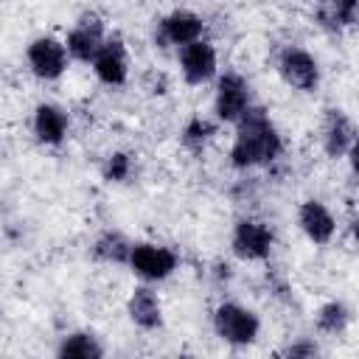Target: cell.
I'll return each mask as SVG.
<instances>
[{
	"label": "cell",
	"mask_w": 359,
	"mask_h": 359,
	"mask_svg": "<svg viewBox=\"0 0 359 359\" xmlns=\"http://www.w3.org/2000/svg\"><path fill=\"white\" fill-rule=\"evenodd\" d=\"M278 151H280V137L269 123V118L264 115V109H247L241 115V129L230 151L233 165L238 168L264 165V163H272Z\"/></svg>",
	"instance_id": "6da1fadb"
},
{
	"label": "cell",
	"mask_w": 359,
	"mask_h": 359,
	"mask_svg": "<svg viewBox=\"0 0 359 359\" xmlns=\"http://www.w3.org/2000/svg\"><path fill=\"white\" fill-rule=\"evenodd\" d=\"M213 323H216V331L222 339L233 342V345H250L255 337H258V320L252 311L236 306V303H224L216 309L213 314Z\"/></svg>",
	"instance_id": "7a4b0ae2"
},
{
	"label": "cell",
	"mask_w": 359,
	"mask_h": 359,
	"mask_svg": "<svg viewBox=\"0 0 359 359\" xmlns=\"http://www.w3.org/2000/svg\"><path fill=\"white\" fill-rule=\"evenodd\" d=\"M129 264L135 266L137 275L149 278V280H160L168 278L177 266V255L168 247H157V244H135L129 250Z\"/></svg>",
	"instance_id": "3957f363"
},
{
	"label": "cell",
	"mask_w": 359,
	"mask_h": 359,
	"mask_svg": "<svg viewBox=\"0 0 359 359\" xmlns=\"http://www.w3.org/2000/svg\"><path fill=\"white\" fill-rule=\"evenodd\" d=\"M278 67H280V76H283L292 87H297V90H306V93H309V90H314L317 81H320L317 62H314V56H311L309 50H303V48H286V50L280 53Z\"/></svg>",
	"instance_id": "277c9868"
},
{
	"label": "cell",
	"mask_w": 359,
	"mask_h": 359,
	"mask_svg": "<svg viewBox=\"0 0 359 359\" xmlns=\"http://www.w3.org/2000/svg\"><path fill=\"white\" fill-rule=\"evenodd\" d=\"M250 109V90L247 81L236 73H227L219 81V93H216V115L222 121H241V115Z\"/></svg>",
	"instance_id": "5b68a950"
},
{
	"label": "cell",
	"mask_w": 359,
	"mask_h": 359,
	"mask_svg": "<svg viewBox=\"0 0 359 359\" xmlns=\"http://www.w3.org/2000/svg\"><path fill=\"white\" fill-rule=\"evenodd\" d=\"M233 250L241 255V258H266L269 250H272V230L261 222H252V219H244L236 224V233H233Z\"/></svg>",
	"instance_id": "8992f818"
},
{
	"label": "cell",
	"mask_w": 359,
	"mask_h": 359,
	"mask_svg": "<svg viewBox=\"0 0 359 359\" xmlns=\"http://www.w3.org/2000/svg\"><path fill=\"white\" fill-rule=\"evenodd\" d=\"M28 62H31V67H34L36 76H42V79H56V76H62L65 62H67L65 45L56 42L53 36H39V39H34L31 48H28Z\"/></svg>",
	"instance_id": "52a82bcc"
},
{
	"label": "cell",
	"mask_w": 359,
	"mask_h": 359,
	"mask_svg": "<svg viewBox=\"0 0 359 359\" xmlns=\"http://www.w3.org/2000/svg\"><path fill=\"white\" fill-rule=\"evenodd\" d=\"M213 70H216V53H213V48L208 42L196 39V42L182 48V73H185V79L191 84L208 81L213 76Z\"/></svg>",
	"instance_id": "ba28073f"
},
{
	"label": "cell",
	"mask_w": 359,
	"mask_h": 359,
	"mask_svg": "<svg viewBox=\"0 0 359 359\" xmlns=\"http://www.w3.org/2000/svg\"><path fill=\"white\" fill-rule=\"evenodd\" d=\"M104 45V36H101V22L95 17H84L67 36V50L81 59V62H90L95 59V53L101 50Z\"/></svg>",
	"instance_id": "9c48e42d"
},
{
	"label": "cell",
	"mask_w": 359,
	"mask_h": 359,
	"mask_svg": "<svg viewBox=\"0 0 359 359\" xmlns=\"http://www.w3.org/2000/svg\"><path fill=\"white\" fill-rule=\"evenodd\" d=\"M95 73L104 84H123L126 81V53L121 39H107L95 53Z\"/></svg>",
	"instance_id": "30bf717a"
},
{
	"label": "cell",
	"mask_w": 359,
	"mask_h": 359,
	"mask_svg": "<svg viewBox=\"0 0 359 359\" xmlns=\"http://www.w3.org/2000/svg\"><path fill=\"white\" fill-rule=\"evenodd\" d=\"M300 227L314 244H325L334 236V216L325 210V205L309 199L300 205Z\"/></svg>",
	"instance_id": "8fae6325"
},
{
	"label": "cell",
	"mask_w": 359,
	"mask_h": 359,
	"mask_svg": "<svg viewBox=\"0 0 359 359\" xmlns=\"http://www.w3.org/2000/svg\"><path fill=\"white\" fill-rule=\"evenodd\" d=\"M202 34V20L194 11H171L163 20V36L174 45H191Z\"/></svg>",
	"instance_id": "7c38bea8"
},
{
	"label": "cell",
	"mask_w": 359,
	"mask_h": 359,
	"mask_svg": "<svg viewBox=\"0 0 359 359\" xmlns=\"http://www.w3.org/2000/svg\"><path fill=\"white\" fill-rule=\"evenodd\" d=\"M323 140H325V151H328L331 157H342V154L353 146V126H351V121H348L339 109H331V112H328Z\"/></svg>",
	"instance_id": "4fadbf2b"
},
{
	"label": "cell",
	"mask_w": 359,
	"mask_h": 359,
	"mask_svg": "<svg viewBox=\"0 0 359 359\" xmlns=\"http://www.w3.org/2000/svg\"><path fill=\"white\" fill-rule=\"evenodd\" d=\"M129 314L140 328H157L160 325V300L151 289L137 286L129 297Z\"/></svg>",
	"instance_id": "5bb4252c"
},
{
	"label": "cell",
	"mask_w": 359,
	"mask_h": 359,
	"mask_svg": "<svg viewBox=\"0 0 359 359\" xmlns=\"http://www.w3.org/2000/svg\"><path fill=\"white\" fill-rule=\"evenodd\" d=\"M34 129H36V137L42 143H59L67 132V118L59 107H50V104H42L36 109V118H34Z\"/></svg>",
	"instance_id": "9a60e30c"
},
{
	"label": "cell",
	"mask_w": 359,
	"mask_h": 359,
	"mask_svg": "<svg viewBox=\"0 0 359 359\" xmlns=\"http://www.w3.org/2000/svg\"><path fill=\"white\" fill-rule=\"evenodd\" d=\"M59 359H104L101 345L95 342V337L90 334H73L62 342Z\"/></svg>",
	"instance_id": "2e32d148"
},
{
	"label": "cell",
	"mask_w": 359,
	"mask_h": 359,
	"mask_svg": "<svg viewBox=\"0 0 359 359\" xmlns=\"http://www.w3.org/2000/svg\"><path fill=\"white\" fill-rule=\"evenodd\" d=\"M356 17V0H345V3H328L320 8V20L331 28L337 25H351Z\"/></svg>",
	"instance_id": "e0dca14e"
},
{
	"label": "cell",
	"mask_w": 359,
	"mask_h": 359,
	"mask_svg": "<svg viewBox=\"0 0 359 359\" xmlns=\"http://www.w3.org/2000/svg\"><path fill=\"white\" fill-rule=\"evenodd\" d=\"M317 325H320V331H328V334L342 331V328L348 325V309H345L342 303H328V306H323L320 314H317Z\"/></svg>",
	"instance_id": "ac0fdd59"
},
{
	"label": "cell",
	"mask_w": 359,
	"mask_h": 359,
	"mask_svg": "<svg viewBox=\"0 0 359 359\" xmlns=\"http://www.w3.org/2000/svg\"><path fill=\"white\" fill-rule=\"evenodd\" d=\"M129 244L118 236V233H107L98 244H95V255L98 258H107V261H123V258H129Z\"/></svg>",
	"instance_id": "d6986e66"
},
{
	"label": "cell",
	"mask_w": 359,
	"mask_h": 359,
	"mask_svg": "<svg viewBox=\"0 0 359 359\" xmlns=\"http://www.w3.org/2000/svg\"><path fill=\"white\" fill-rule=\"evenodd\" d=\"M126 174H129V157L126 154H112L109 163H107V177L121 182V180H126Z\"/></svg>",
	"instance_id": "ffe728a7"
},
{
	"label": "cell",
	"mask_w": 359,
	"mask_h": 359,
	"mask_svg": "<svg viewBox=\"0 0 359 359\" xmlns=\"http://www.w3.org/2000/svg\"><path fill=\"white\" fill-rule=\"evenodd\" d=\"M213 129L205 123V121H194L188 129H185V143H191V146H199V143H205L208 140V135H210Z\"/></svg>",
	"instance_id": "44dd1931"
},
{
	"label": "cell",
	"mask_w": 359,
	"mask_h": 359,
	"mask_svg": "<svg viewBox=\"0 0 359 359\" xmlns=\"http://www.w3.org/2000/svg\"><path fill=\"white\" fill-rule=\"evenodd\" d=\"M283 359H323V356H320V351H317L311 342H297V345H292V348L286 351Z\"/></svg>",
	"instance_id": "7402d4cb"
}]
</instances>
